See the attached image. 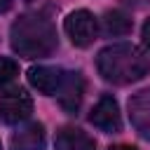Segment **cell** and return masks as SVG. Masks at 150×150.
I'll return each instance as SVG.
<instances>
[{
	"label": "cell",
	"instance_id": "1",
	"mask_svg": "<svg viewBox=\"0 0 150 150\" xmlns=\"http://www.w3.org/2000/svg\"><path fill=\"white\" fill-rule=\"evenodd\" d=\"M96 70L105 82L131 84L150 73V56L141 47L129 42L108 45L96 56Z\"/></svg>",
	"mask_w": 150,
	"mask_h": 150
},
{
	"label": "cell",
	"instance_id": "2",
	"mask_svg": "<svg viewBox=\"0 0 150 150\" xmlns=\"http://www.w3.org/2000/svg\"><path fill=\"white\" fill-rule=\"evenodd\" d=\"M9 45L23 59L49 56L59 40L52 21L42 14H21L9 28Z\"/></svg>",
	"mask_w": 150,
	"mask_h": 150
},
{
	"label": "cell",
	"instance_id": "3",
	"mask_svg": "<svg viewBox=\"0 0 150 150\" xmlns=\"http://www.w3.org/2000/svg\"><path fill=\"white\" fill-rule=\"evenodd\" d=\"M63 30L75 47H89L98 35V19L89 9H75L66 16Z\"/></svg>",
	"mask_w": 150,
	"mask_h": 150
},
{
	"label": "cell",
	"instance_id": "4",
	"mask_svg": "<svg viewBox=\"0 0 150 150\" xmlns=\"http://www.w3.org/2000/svg\"><path fill=\"white\" fill-rule=\"evenodd\" d=\"M33 112V98L23 87H12L0 94V117L5 124H21Z\"/></svg>",
	"mask_w": 150,
	"mask_h": 150
},
{
	"label": "cell",
	"instance_id": "5",
	"mask_svg": "<svg viewBox=\"0 0 150 150\" xmlns=\"http://www.w3.org/2000/svg\"><path fill=\"white\" fill-rule=\"evenodd\" d=\"M89 122L101 129L103 134H117L122 131V115H120V105L112 96H101L96 101V105L91 108V115H89Z\"/></svg>",
	"mask_w": 150,
	"mask_h": 150
},
{
	"label": "cell",
	"instance_id": "6",
	"mask_svg": "<svg viewBox=\"0 0 150 150\" xmlns=\"http://www.w3.org/2000/svg\"><path fill=\"white\" fill-rule=\"evenodd\" d=\"M66 80V73L61 68H54V66H33L28 70V82L33 89H38L40 94L45 96H54L59 94L61 84Z\"/></svg>",
	"mask_w": 150,
	"mask_h": 150
},
{
	"label": "cell",
	"instance_id": "7",
	"mask_svg": "<svg viewBox=\"0 0 150 150\" xmlns=\"http://www.w3.org/2000/svg\"><path fill=\"white\" fill-rule=\"evenodd\" d=\"M129 120L143 138H150V87L129 98Z\"/></svg>",
	"mask_w": 150,
	"mask_h": 150
},
{
	"label": "cell",
	"instance_id": "8",
	"mask_svg": "<svg viewBox=\"0 0 150 150\" xmlns=\"http://www.w3.org/2000/svg\"><path fill=\"white\" fill-rule=\"evenodd\" d=\"M82 96H84V80H82V73H66V80L59 89V103L66 112H75L82 103Z\"/></svg>",
	"mask_w": 150,
	"mask_h": 150
},
{
	"label": "cell",
	"instance_id": "9",
	"mask_svg": "<svg viewBox=\"0 0 150 150\" xmlns=\"http://www.w3.org/2000/svg\"><path fill=\"white\" fill-rule=\"evenodd\" d=\"M12 150H42L45 148V127L40 122H30L12 134Z\"/></svg>",
	"mask_w": 150,
	"mask_h": 150
},
{
	"label": "cell",
	"instance_id": "10",
	"mask_svg": "<svg viewBox=\"0 0 150 150\" xmlns=\"http://www.w3.org/2000/svg\"><path fill=\"white\" fill-rule=\"evenodd\" d=\"M54 148L56 150H96V141L82 129L63 127L54 138Z\"/></svg>",
	"mask_w": 150,
	"mask_h": 150
},
{
	"label": "cell",
	"instance_id": "11",
	"mask_svg": "<svg viewBox=\"0 0 150 150\" xmlns=\"http://www.w3.org/2000/svg\"><path fill=\"white\" fill-rule=\"evenodd\" d=\"M101 21H103V33L105 35H127L131 30V19L120 9L105 12Z\"/></svg>",
	"mask_w": 150,
	"mask_h": 150
},
{
	"label": "cell",
	"instance_id": "12",
	"mask_svg": "<svg viewBox=\"0 0 150 150\" xmlns=\"http://www.w3.org/2000/svg\"><path fill=\"white\" fill-rule=\"evenodd\" d=\"M16 75H19V63L14 59L0 56V87H7Z\"/></svg>",
	"mask_w": 150,
	"mask_h": 150
},
{
	"label": "cell",
	"instance_id": "13",
	"mask_svg": "<svg viewBox=\"0 0 150 150\" xmlns=\"http://www.w3.org/2000/svg\"><path fill=\"white\" fill-rule=\"evenodd\" d=\"M141 38H143V45L150 49V19H145V23L141 28Z\"/></svg>",
	"mask_w": 150,
	"mask_h": 150
},
{
	"label": "cell",
	"instance_id": "14",
	"mask_svg": "<svg viewBox=\"0 0 150 150\" xmlns=\"http://www.w3.org/2000/svg\"><path fill=\"white\" fill-rule=\"evenodd\" d=\"M108 150H138V148H134V145H124V143H120V145H110Z\"/></svg>",
	"mask_w": 150,
	"mask_h": 150
},
{
	"label": "cell",
	"instance_id": "15",
	"mask_svg": "<svg viewBox=\"0 0 150 150\" xmlns=\"http://www.w3.org/2000/svg\"><path fill=\"white\" fill-rule=\"evenodd\" d=\"M9 7H12V0H0V14H2V12H7Z\"/></svg>",
	"mask_w": 150,
	"mask_h": 150
},
{
	"label": "cell",
	"instance_id": "16",
	"mask_svg": "<svg viewBox=\"0 0 150 150\" xmlns=\"http://www.w3.org/2000/svg\"><path fill=\"white\" fill-rule=\"evenodd\" d=\"M0 150H2V145H0Z\"/></svg>",
	"mask_w": 150,
	"mask_h": 150
}]
</instances>
